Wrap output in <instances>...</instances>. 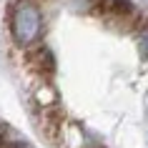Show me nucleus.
Instances as JSON below:
<instances>
[{
    "label": "nucleus",
    "instance_id": "obj_1",
    "mask_svg": "<svg viewBox=\"0 0 148 148\" xmlns=\"http://www.w3.org/2000/svg\"><path fill=\"white\" fill-rule=\"evenodd\" d=\"M10 33L18 45H33L43 35V15L40 8L30 0H18L10 10Z\"/></svg>",
    "mask_w": 148,
    "mask_h": 148
},
{
    "label": "nucleus",
    "instance_id": "obj_2",
    "mask_svg": "<svg viewBox=\"0 0 148 148\" xmlns=\"http://www.w3.org/2000/svg\"><path fill=\"white\" fill-rule=\"evenodd\" d=\"M103 13H116V15H125L131 13V3L128 0H98Z\"/></svg>",
    "mask_w": 148,
    "mask_h": 148
},
{
    "label": "nucleus",
    "instance_id": "obj_3",
    "mask_svg": "<svg viewBox=\"0 0 148 148\" xmlns=\"http://www.w3.org/2000/svg\"><path fill=\"white\" fill-rule=\"evenodd\" d=\"M138 45H140V53L148 58V30H143V35L138 38Z\"/></svg>",
    "mask_w": 148,
    "mask_h": 148
}]
</instances>
